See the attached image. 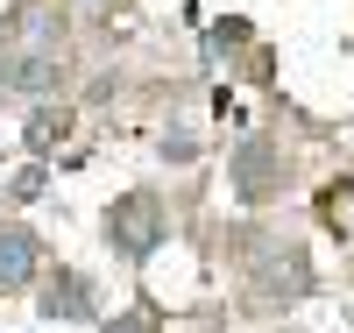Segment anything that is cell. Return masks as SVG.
<instances>
[{"label":"cell","instance_id":"6da1fadb","mask_svg":"<svg viewBox=\"0 0 354 333\" xmlns=\"http://www.w3.org/2000/svg\"><path fill=\"white\" fill-rule=\"evenodd\" d=\"M163 241H170V220H163L156 192H128V199L106 206V249L121 262H149Z\"/></svg>","mask_w":354,"mask_h":333},{"label":"cell","instance_id":"7a4b0ae2","mask_svg":"<svg viewBox=\"0 0 354 333\" xmlns=\"http://www.w3.org/2000/svg\"><path fill=\"white\" fill-rule=\"evenodd\" d=\"M227 177H234V199H241V206H262V199L283 192V156L262 135H241L234 156H227Z\"/></svg>","mask_w":354,"mask_h":333},{"label":"cell","instance_id":"3957f363","mask_svg":"<svg viewBox=\"0 0 354 333\" xmlns=\"http://www.w3.org/2000/svg\"><path fill=\"white\" fill-rule=\"evenodd\" d=\"M64 57L57 50H43V43H28V50H15V57H0V85L8 93H21V100H57L64 93Z\"/></svg>","mask_w":354,"mask_h":333},{"label":"cell","instance_id":"277c9868","mask_svg":"<svg viewBox=\"0 0 354 333\" xmlns=\"http://www.w3.org/2000/svg\"><path fill=\"white\" fill-rule=\"evenodd\" d=\"M305 291H312L305 249H270V255H262V269H255V298H262V305H298Z\"/></svg>","mask_w":354,"mask_h":333},{"label":"cell","instance_id":"5b68a950","mask_svg":"<svg viewBox=\"0 0 354 333\" xmlns=\"http://www.w3.org/2000/svg\"><path fill=\"white\" fill-rule=\"evenodd\" d=\"M36 269H43V241L28 234L21 220H0V291L36 284Z\"/></svg>","mask_w":354,"mask_h":333},{"label":"cell","instance_id":"8992f818","mask_svg":"<svg viewBox=\"0 0 354 333\" xmlns=\"http://www.w3.org/2000/svg\"><path fill=\"white\" fill-rule=\"evenodd\" d=\"M36 305H43V319H100V305H93V284H85L78 269H50Z\"/></svg>","mask_w":354,"mask_h":333},{"label":"cell","instance_id":"52a82bcc","mask_svg":"<svg viewBox=\"0 0 354 333\" xmlns=\"http://www.w3.org/2000/svg\"><path fill=\"white\" fill-rule=\"evenodd\" d=\"M64 135H71V107H57V100H36V107H28V135H21L28 156H50Z\"/></svg>","mask_w":354,"mask_h":333},{"label":"cell","instance_id":"ba28073f","mask_svg":"<svg viewBox=\"0 0 354 333\" xmlns=\"http://www.w3.org/2000/svg\"><path fill=\"white\" fill-rule=\"evenodd\" d=\"M8 192H15L21 206H28V199H43V156L28 163V170H15V185H8Z\"/></svg>","mask_w":354,"mask_h":333},{"label":"cell","instance_id":"9c48e42d","mask_svg":"<svg viewBox=\"0 0 354 333\" xmlns=\"http://www.w3.org/2000/svg\"><path fill=\"white\" fill-rule=\"evenodd\" d=\"M192 156H198L192 135H163V163H192Z\"/></svg>","mask_w":354,"mask_h":333},{"label":"cell","instance_id":"30bf717a","mask_svg":"<svg viewBox=\"0 0 354 333\" xmlns=\"http://www.w3.org/2000/svg\"><path fill=\"white\" fill-rule=\"evenodd\" d=\"M106 333H149V312H121V319H106Z\"/></svg>","mask_w":354,"mask_h":333}]
</instances>
